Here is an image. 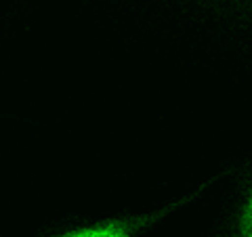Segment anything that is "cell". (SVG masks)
Listing matches in <instances>:
<instances>
[{"instance_id":"7a4b0ae2","label":"cell","mask_w":252,"mask_h":237,"mask_svg":"<svg viewBox=\"0 0 252 237\" xmlns=\"http://www.w3.org/2000/svg\"><path fill=\"white\" fill-rule=\"evenodd\" d=\"M238 237H252V191L248 195L246 204H244L240 220H238Z\"/></svg>"},{"instance_id":"6da1fadb","label":"cell","mask_w":252,"mask_h":237,"mask_svg":"<svg viewBox=\"0 0 252 237\" xmlns=\"http://www.w3.org/2000/svg\"><path fill=\"white\" fill-rule=\"evenodd\" d=\"M219 177H215L212 180H217ZM210 180V183H212ZM210 183H204L200 185L198 191L189 193L185 197H181V200L168 204V206H164L160 210L152 212V214H141V216H128V218H114V220H103V223H97V225H89V227H80V229H72V231H65L61 233L57 237H132L137 235L139 231H143V229L152 227L154 223H158L160 218H164L166 214H170L172 210L181 208L183 204L195 200L204 189H206V185Z\"/></svg>"}]
</instances>
